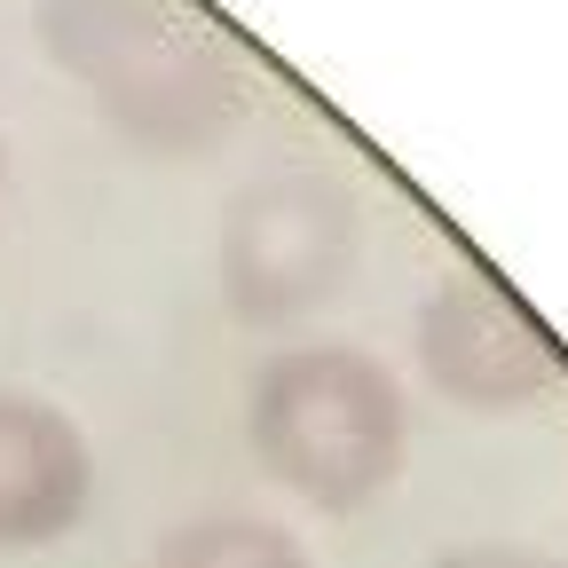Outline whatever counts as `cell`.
<instances>
[{"label": "cell", "instance_id": "obj_1", "mask_svg": "<svg viewBox=\"0 0 568 568\" xmlns=\"http://www.w3.org/2000/svg\"><path fill=\"white\" fill-rule=\"evenodd\" d=\"M32 40L151 159H205L245 126L253 80L237 48L174 0H32Z\"/></svg>", "mask_w": 568, "mask_h": 568}, {"label": "cell", "instance_id": "obj_2", "mask_svg": "<svg viewBox=\"0 0 568 568\" xmlns=\"http://www.w3.org/2000/svg\"><path fill=\"white\" fill-rule=\"evenodd\" d=\"M253 466L308 514H364L410 466V395L395 364L347 339L276 347L245 387Z\"/></svg>", "mask_w": 568, "mask_h": 568}, {"label": "cell", "instance_id": "obj_3", "mask_svg": "<svg viewBox=\"0 0 568 568\" xmlns=\"http://www.w3.org/2000/svg\"><path fill=\"white\" fill-rule=\"evenodd\" d=\"M364 253V205L324 166H276L230 190L213 222V293L245 332H284L332 308Z\"/></svg>", "mask_w": 568, "mask_h": 568}, {"label": "cell", "instance_id": "obj_4", "mask_svg": "<svg viewBox=\"0 0 568 568\" xmlns=\"http://www.w3.org/2000/svg\"><path fill=\"white\" fill-rule=\"evenodd\" d=\"M410 364L458 410L506 418L560 387V339L481 268H450L426 284L410 316Z\"/></svg>", "mask_w": 568, "mask_h": 568}, {"label": "cell", "instance_id": "obj_5", "mask_svg": "<svg viewBox=\"0 0 568 568\" xmlns=\"http://www.w3.org/2000/svg\"><path fill=\"white\" fill-rule=\"evenodd\" d=\"M95 506V443L63 403L0 387V552H40Z\"/></svg>", "mask_w": 568, "mask_h": 568}, {"label": "cell", "instance_id": "obj_6", "mask_svg": "<svg viewBox=\"0 0 568 568\" xmlns=\"http://www.w3.org/2000/svg\"><path fill=\"white\" fill-rule=\"evenodd\" d=\"M151 568H316V560L268 514H190V521L159 529Z\"/></svg>", "mask_w": 568, "mask_h": 568}, {"label": "cell", "instance_id": "obj_7", "mask_svg": "<svg viewBox=\"0 0 568 568\" xmlns=\"http://www.w3.org/2000/svg\"><path fill=\"white\" fill-rule=\"evenodd\" d=\"M426 568H568L545 545H514V537H481V545H443Z\"/></svg>", "mask_w": 568, "mask_h": 568}, {"label": "cell", "instance_id": "obj_8", "mask_svg": "<svg viewBox=\"0 0 568 568\" xmlns=\"http://www.w3.org/2000/svg\"><path fill=\"white\" fill-rule=\"evenodd\" d=\"M0 190H9V142H0Z\"/></svg>", "mask_w": 568, "mask_h": 568}]
</instances>
